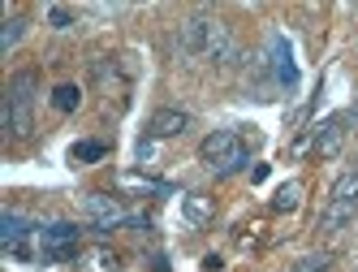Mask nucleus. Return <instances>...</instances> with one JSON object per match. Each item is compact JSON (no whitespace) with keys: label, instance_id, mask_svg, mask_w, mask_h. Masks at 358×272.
Returning a JSON list of instances; mask_svg holds the SVG:
<instances>
[{"label":"nucleus","instance_id":"nucleus-1","mask_svg":"<svg viewBox=\"0 0 358 272\" xmlns=\"http://www.w3.org/2000/svg\"><path fill=\"white\" fill-rule=\"evenodd\" d=\"M35 91H39V73L35 69H17L9 87H5V104H0V121H5L9 138H31L35 134Z\"/></svg>","mask_w":358,"mask_h":272},{"label":"nucleus","instance_id":"nucleus-2","mask_svg":"<svg viewBox=\"0 0 358 272\" xmlns=\"http://www.w3.org/2000/svg\"><path fill=\"white\" fill-rule=\"evenodd\" d=\"M199 156H203V164H212L216 178H234V173L246 164V147H242V138L234 130H216V134H208L199 143Z\"/></svg>","mask_w":358,"mask_h":272},{"label":"nucleus","instance_id":"nucleus-3","mask_svg":"<svg viewBox=\"0 0 358 272\" xmlns=\"http://www.w3.org/2000/svg\"><path fill=\"white\" fill-rule=\"evenodd\" d=\"M39 251L48 264H69L83 255V225L73 220H52L43 234H39Z\"/></svg>","mask_w":358,"mask_h":272},{"label":"nucleus","instance_id":"nucleus-4","mask_svg":"<svg viewBox=\"0 0 358 272\" xmlns=\"http://www.w3.org/2000/svg\"><path fill=\"white\" fill-rule=\"evenodd\" d=\"M83 208H87L91 225H95L99 234H108V229H121L125 220H130V216L121 212V199H117V194H104V190H91L87 199H83Z\"/></svg>","mask_w":358,"mask_h":272},{"label":"nucleus","instance_id":"nucleus-5","mask_svg":"<svg viewBox=\"0 0 358 272\" xmlns=\"http://www.w3.org/2000/svg\"><path fill=\"white\" fill-rule=\"evenodd\" d=\"M203 57L216 61V65H234L238 61V39H234V27L220 17L208 22V48H203Z\"/></svg>","mask_w":358,"mask_h":272},{"label":"nucleus","instance_id":"nucleus-6","mask_svg":"<svg viewBox=\"0 0 358 272\" xmlns=\"http://www.w3.org/2000/svg\"><path fill=\"white\" fill-rule=\"evenodd\" d=\"M341 143H345V117H328L324 126L315 130V143H311V152L320 156V160H332L341 152Z\"/></svg>","mask_w":358,"mask_h":272},{"label":"nucleus","instance_id":"nucleus-7","mask_svg":"<svg viewBox=\"0 0 358 272\" xmlns=\"http://www.w3.org/2000/svg\"><path fill=\"white\" fill-rule=\"evenodd\" d=\"M186 126H190V117L182 108H160L147 121V138H177V134H186Z\"/></svg>","mask_w":358,"mask_h":272},{"label":"nucleus","instance_id":"nucleus-8","mask_svg":"<svg viewBox=\"0 0 358 272\" xmlns=\"http://www.w3.org/2000/svg\"><path fill=\"white\" fill-rule=\"evenodd\" d=\"M78 272H121V255L113 246H83V255L73 259Z\"/></svg>","mask_w":358,"mask_h":272},{"label":"nucleus","instance_id":"nucleus-9","mask_svg":"<svg viewBox=\"0 0 358 272\" xmlns=\"http://www.w3.org/2000/svg\"><path fill=\"white\" fill-rule=\"evenodd\" d=\"M208 13H194L182 22V52L186 57H203V48H208Z\"/></svg>","mask_w":358,"mask_h":272},{"label":"nucleus","instance_id":"nucleus-10","mask_svg":"<svg viewBox=\"0 0 358 272\" xmlns=\"http://www.w3.org/2000/svg\"><path fill=\"white\" fill-rule=\"evenodd\" d=\"M182 216L190 220L194 229H203L216 216V199H208V194H186V199H182Z\"/></svg>","mask_w":358,"mask_h":272},{"label":"nucleus","instance_id":"nucleus-11","mask_svg":"<svg viewBox=\"0 0 358 272\" xmlns=\"http://www.w3.org/2000/svg\"><path fill=\"white\" fill-rule=\"evenodd\" d=\"M354 212H358V203H350V199H332V203L324 208V216H320V234H337Z\"/></svg>","mask_w":358,"mask_h":272},{"label":"nucleus","instance_id":"nucleus-12","mask_svg":"<svg viewBox=\"0 0 358 272\" xmlns=\"http://www.w3.org/2000/svg\"><path fill=\"white\" fill-rule=\"evenodd\" d=\"M27 234H35V225H31L27 216H17V212H5V216H0V242H5V246H17Z\"/></svg>","mask_w":358,"mask_h":272},{"label":"nucleus","instance_id":"nucleus-13","mask_svg":"<svg viewBox=\"0 0 358 272\" xmlns=\"http://www.w3.org/2000/svg\"><path fill=\"white\" fill-rule=\"evenodd\" d=\"M298 203H302V182H285L272 194V212H298Z\"/></svg>","mask_w":358,"mask_h":272},{"label":"nucleus","instance_id":"nucleus-14","mask_svg":"<svg viewBox=\"0 0 358 272\" xmlns=\"http://www.w3.org/2000/svg\"><path fill=\"white\" fill-rule=\"evenodd\" d=\"M78 104H83V91L73 87V83H61V87L52 91V108H57V113H78Z\"/></svg>","mask_w":358,"mask_h":272},{"label":"nucleus","instance_id":"nucleus-15","mask_svg":"<svg viewBox=\"0 0 358 272\" xmlns=\"http://www.w3.org/2000/svg\"><path fill=\"white\" fill-rule=\"evenodd\" d=\"M332 199H350V203H358V169H345V178L332 186Z\"/></svg>","mask_w":358,"mask_h":272},{"label":"nucleus","instance_id":"nucleus-16","mask_svg":"<svg viewBox=\"0 0 358 272\" xmlns=\"http://www.w3.org/2000/svg\"><path fill=\"white\" fill-rule=\"evenodd\" d=\"M73 160H104L108 156V143H73Z\"/></svg>","mask_w":358,"mask_h":272},{"label":"nucleus","instance_id":"nucleus-17","mask_svg":"<svg viewBox=\"0 0 358 272\" xmlns=\"http://www.w3.org/2000/svg\"><path fill=\"white\" fill-rule=\"evenodd\" d=\"M22 35H27V22H22V17H9V22H5V39H0V48H5V52H13V43H17Z\"/></svg>","mask_w":358,"mask_h":272},{"label":"nucleus","instance_id":"nucleus-18","mask_svg":"<svg viewBox=\"0 0 358 272\" xmlns=\"http://www.w3.org/2000/svg\"><path fill=\"white\" fill-rule=\"evenodd\" d=\"M328 268V255L324 251H315V255H302L298 264H294V272H324Z\"/></svg>","mask_w":358,"mask_h":272},{"label":"nucleus","instance_id":"nucleus-19","mask_svg":"<svg viewBox=\"0 0 358 272\" xmlns=\"http://www.w3.org/2000/svg\"><path fill=\"white\" fill-rule=\"evenodd\" d=\"M73 22V13L65 9V5H48V27H57V31H65Z\"/></svg>","mask_w":358,"mask_h":272},{"label":"nucleus","instance_id":"nucleus-20","mask_svg":"<svg viewBox=\"0 0 358 272\" xmlns=\"http://www.w3.org/2000/svg\"><path fill=\"white\" fill-rule=\"evenodd\" d=\"M220 268H224L220 255H208V259H203V272H220Z\"/></svg>","mask_w":358,"mask_h":272},{"label":"nucleus","instance_id":"nucleus-21","mask_svg":"<svg viewBox=\"0 0 358 272\" xmlns=\"http://www.w3.org/2000/svg\"><path fill=\"white\" fill-rule=\"evenodd\" d=\"M345 126H354V130H358V108H350V113H345Z\"/></svg>","mask_w":358,"mask_h":272},{"label":"nucleus","instance_id":"nucleus-22","mask_svg":"<svg viewBox=\"0 0 358 272\" xmlns=\"http://www.w3.org/2000/svg\"><path fill=\"white\" fill-rule=\"evenodd\" d=\"M350 169H358V156H354V164H350Z\"/></svg>","mask_w":358,"mask_h":272}]
</instances>
